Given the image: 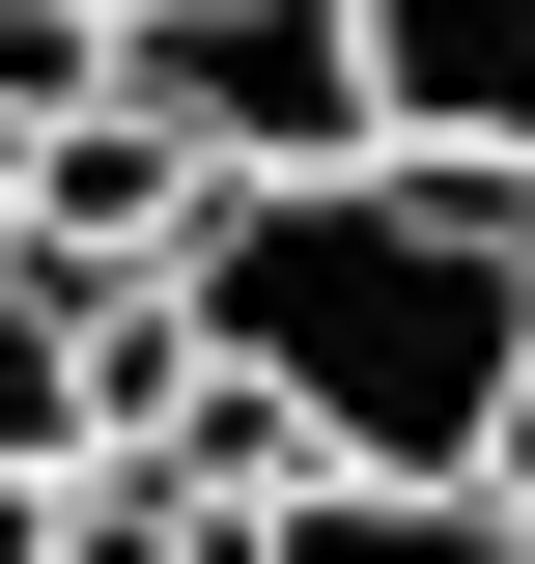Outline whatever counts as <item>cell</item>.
<instances>
[{
	"mask_svg": "<svg viewBox=\"0 0 535 564\" xmlns=\"http://www.w3.org/2000/svg\"><path fill=\"white\" fill-rule=\"evenodd\" d=\"M113 85L198 170H367V29L338 0H113Z\"/></svg>",
	"mask_w": 535,
	"mask_h": 564,
	"instance_id": "obj_2",
	"label": "cell"
},
{
	"mask_svg": "<svg viewBox=\"0 0 535 564\" xmlns=\"http://www.w3.org/2000/svg\"><path fill=\"white\" fill-rule=\"evenodd\" d=\"M367 29V141L395 170H507L535 198V0H338Z\"/></svg>",
	"mask_w": 535,
	"mask_h": 564,
	"instance_id": "obj_4",
	"label": "cell"
},
{
	"mask_svg": "<svg viewBox=\"0 0 535 564\" xmlns=\"http://www.w3.org/2000/svg\"><path fill=\"white\" fill-rule=\"evenodd\" d=\"M479 480H507V508H535V367H507V423H479Z\"/></svg>",
	"mask_w": 535,
	"mask_h": 564,
	"instance_id": "obj_7",
	"label": "cell"
},
{
	"mask_svg": "<svg viewBox=\"0 0 535 564\" xmlns=\"http://www.w3.org/2000/svg\"><path fill=\"white\" fill-rule=\"evenodd\" d=\"M0 198H29V254H57V282H170L226 170L141 113V85H85V113H29V141H0Z\"/></svg>",
	"mask_w": 535,
	"mask_h": 564,
	"instance_id": "obj_3",
	"label": "cell"
},
{
	"mask_svg": "<svg viewBox=\"0 0 535 564\" xmlns=\"http://www.w3.org/2000/svg\"><path fill=\"white\" fill-rule=\"evenodd\" d=\"M0 564H57V480H0Z\"/></svg>",
	"mask_w": 535,
	"mask_h": 564,
	"instance_id": "obj_8",
	"label": "cell"
},
{
	"mask_svg": "<svg viewBox=\"0 0 535 564\" xmlns=\"http://www.w3.org/2000/svg\"><path fill=\"white\" fill-rule=\"evenodd\" d=\"M198 367L310 452V480H479V423L535 367V198L507 170H226L170 254Z\"/></svg>",
	"mask_w": 535,
	"mask_h": 564,
	"instance_id": "obj_1",
	"label": "cell"
},
{
	"mask_svg": "<svg viewBox=\"0 0 535 564\" xmlns=\"http://www.w3.org/2000/svg\"><path fill=\"white\" fill-rule=\"evenodd\" d=\"M254 564H535V508L507 480H282Z\"/></svg>",
	"mask_w": 535,
	"mask_h": 564,
	"instance_id": "obj_5",
	"label": "cell"
},
{
	"mask_svg": "<svg viewBox=\"0 0 535 564\" xmlns=\"http://www.w3.org/2000/svg\"><path fill=\"white\" fill-rule=\"evenodd\" d=\"M85 85H113V0H0V141L85 113Z\"/></svg>",
	"mask_w": 535,
	"mask_h": 564,
	"instance_id": "obj_6",
	"label": "cell"
}]
</instances>
